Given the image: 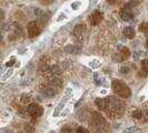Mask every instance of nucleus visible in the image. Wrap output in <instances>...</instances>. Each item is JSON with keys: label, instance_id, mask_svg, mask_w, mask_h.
Instances as JSON below:
<instances>
[{"label": "nucleus", "instance_id": "nucleus-29", "mask_svg": "<svg viewBox=\"0 0 148 133\" xmlns=\"http://www.w3.org/2000/svg\"><path fill=\"white\" fill-rule=\"evenodd\" d=\"M15 62H16V58H15V57H11V61H10V62H8L7 66H12V64H14Z\"/></svg>", "mask_w": 148, "mask_h": 133}, {"label": "nucleus", "instance_id": "nucleus-13", "mask_svg": "<svg viewBox=\"0 0 148 133\" xmlns=\"http://www.w3.org/2000/svg\"><path fill=\"white\" fill-rule=\"evenodd\" d=\"M66 100H68V98L67 96H65V99L64 100H61L60 101V103L57 105V108L55 109V112H53V117H57V115H59L60 113H61V111H62V108L65 107V103H66Z\"/></svg>", "mask_w": 148, "mask_h": 133}, {"label": "nucleus", "instance_id": "nucleus-31", "mask_svg": "<svg viewBox=\"0 0 148 133\" xmlns=\"http://www.w3.org/2000/svg\"><path fill=\"white\" fill-rule=\"evenodd\" d=\"M35 15H36V16H40V15H41V10H40L39 8H36V9H35Z\"/></svg>", "mask_w": 148, "mask_h": 133}, {"label": "nucleus", "instance_id": "nucleus-16", "mask_svg": "<svg viewBox=\"0 0 148 133\" xmlns=\"http://www.w3.org/2000/svg\"><path fill=\"white\" fill-rule=\"evenodd\" d=\"M132 69H133V64H130V63H125V64H123V66L119 68V71H120L121 74H127L130 72Z\"/></svg>", "mask_w": 148, "mask_h": 133}, {"label": "nucleus", "instance_id": "nucleus-3", "mask_svg": "<svg viewBox=\"0 0 148 133\" xmlns=\"http://www.w3.org/2000/svg\"><path fill=\"white\" fill-rule=\"evenodd\" d=\"M27 111H28V113H29L32 118H37V117L42 114V109H41L39 105H37L36 103H30L29 105H28Z\"/></svg>", "mask_w": 148, "mask_h": 133}, {"label": "nucleus", "instance_id": "nucleus-27", "mask_svg": "<svg viewBox=\"0 0 148 133\" xmlns=\"http://www.w3.org/2000/svg\"><path fill=\"white\" fill-rule=\"evenodd\" d=\"M71 94H73V89L68 88L66 90V96H67V98H69V96H71Z\"/></svg>", "mask_w": 148, "mask_h": 133}, {"label": "nucleus", "instance_id": "nucleus-21", "mask_svg": "<svg viewBox=\"0 0 148 133\" xmlns=\"http://www.w3.org/2000/svg\"><path fill=\"white\" fill-rule=\"evenodd\" d=\"M99 66H100V62H99L97 59L92 60V61H90V62H89V66H90V68H92V69L99 68Z\"/></svg>", "mask_w": 148, "mask_h": 133}, {"label": "nucleus", "instance_id": "nucleus-34", "mask_svg": "<svg viewBox=\"0 0 148 133\" xmlns=\"http://www.w3.org/2000/svg\"><path fill=\"white\" fill-rule=\"evenodd\" d=\"M65 18H66V16H65V15H62V14H61V15L59 16V18H58V21H60V20H61V19H62V20H64V19H65Z\"/></svg>", "mask_w": 148, "mask_h": 133}, {"label": "nucleus", "instance_id": "nucleus-37", "mask_svg": "<svg viewBox=\"0 0 148 133\" xmlns=\"http://www.w3.org/2000/svg\"><path fill=\"white\" fill-rule=\"evenodd\" d=\"M146 58H148V51L146 52Z\"/></svg>", "mask_w": 148, "mask_h": 133}, {"label": "nucleus", "instance_id": "nucleus-5", "mask_svg": "<svg viewBox=\"0 0 148 133\" xmlns=\"http://www.w3.org/2000/svg\"><path fill=\"white\" fill-rule=\"evenodd\" d=\"M101 20H103V15H101V12H99V11H95V12H92V14L88 17L89 23L92 24V26L98 24Z\"/></svg>", "mask_w": 148, "mask_h": 133}, {"label": "nucleus", "instance_id": "nucleus-2", "mask_svg": "<svg viewBox=\"0 0 148 133\" xmlns=\"http://www.w3.org/2000/svg\"><path fill=\"white\" fill-rule=\"evenodd\" d=\"M130 56V52L127 48H121L119 49V51L117 53H115L112 57H114V60L117 61V62H121L124 60H126L128 57Z\"/></svg>", "mask_w": 148, "mask_h": 133}, {"label": "nucleus", "instance_id": "nucleus-35", "mask_svg": "<svg viewBox=\"0 0 148 133\" xmlns=\"http://www.w3.org/2000/svg\"><path fill=\"white\" fill-rule=\"evenodd\" d=\"M108 1V3H110V5H112V3H115L117 0H107Z\"/></svg>", "mask_w": 148, "mask_h": 133}, {"label": "nucleus", "instance_id": "nucleus-20", "mask_svg": "<svg viewBox=\"0 0 148 133\" xmlns=\"http://www.w3.org/2000/svg\"><path fill=\"white\" fill-rule=\"evenodd\" d=\"M61 69L62 70H68V69H70V66H71V63H70V61H62L61 62Z\"/></svg>", "mask_w": 148, "mask_h": 133}, {"label": "nucleus", "instance_id": "nucleus-9", "mask_svg": "<svg viewBox=\"0 0 148 133\" xmlns=\"http://www.w3.org/2000/svg\"><path fill=\"white\" fill-rule=\"evenodd\" d=\"M48 81H49V86H51L57 90L61 88V86H62V81L59 77H50L48 79Z\"/></svg>", "mask_w": 148, "mask_h": 133}, {"label": "nucleus", "instance_id": "nucleus-10", "mask_svg": "<svg viewBox=\"0 0 148 133\" xmlns=\"http://www.w3.org/2000/svg\"><path fill=\"white\" fill-rule=\"evenodd\" d=\"M73 33H74V36L77 39H82L84 37V33H85V27L82 24H77L74 28Z\"/></svg>", "mask_w": 148, "mask_h": 133}, {"label": "nucleus", "instance_id": "nucleus-23", "mask_svg": "<svg viewBox=\"0 0 148 133\" xmlns=\"http://www.w3.org/2000/svg\"><path fill=\"white\" fill-rule=\"evenodd\" d=\"M138 131H139L138 126H130V128L125 129V132H138Z\"/></svg>", "mask_w": 148, "mask_h": 133}, {"label": "nucleus", "instance_id": "nucleus-7", "mask_svg": "<svg viewBox=\"0 0 148 133\" xmlns=\"http://www.w3.org/2000/svg\"><path fill=\"white\" fill-rule=\"evenodd\" d=\"M38 33H39V29H38L37 22L35 21L29 22V24H28V35H29V37L30 38L36 37Z\"/></svg>", "mask_w": 148, "mask_h": 133}, {"label": "nucleus", "instance_id": "nucleus-30", "mask_svg": "<svg viewBox=\"0 0 148 133\" xmlns=\"http://www.w3.org/2000/svg\"><path fill=\"white\" fill-rule=\"evenodd\" d=\"M133 57H134V59H135V60L140 59V58H139V54H138V51H137V52H134Z\"/></svg>", "mask_w": 148, "mask_h": 133}, {"label": "nucleus", "instance_id": "nucleus-14", "mask_svg": "<svg viewBox=\"0 0 148 133\" xmlns=\"http://www.w3.org/2000/svg\"><path fill=\"white\" fill-rule=\"evenodd\" d=\"M65 51L67 53H71V54H76V53H78V52L80 51V49L78 48V47H76L74 44H68L65 47Z\"/></svg>", "mask_w": 148, "mask_h": 133}, {"label": "nucleus", "instance_id": "nucleus-19", "mask_svg": "<svg viewBox=\"0 0 148 133\" xmlns=\"http://www.w3.org/2000/svg\"><path fill=\"white\" fill-rule=\"evenodd\" d=\"M141 69L146 74H148V59H145L141 61Z\"/></svg>", "mask_w": 148, "mask_h": 133}, {"label": "nucleus", "instance_id": "nucleus-22", "mask_svg": "<svg viewBox=\"0 0 148 133\" xmlns=\"http://www.w3.org/2000/svg\"><path fill=\"white\" fill-rule=\"evenodd\" d=\"M140 30H141V32H144V33H145V35L147 36V38H148V21L145 22L144 24H141Z\"/></svg>", "mask_w": 148, "mask_h": 133}, {"label": "nucleus", "instance_id": "nucleus-15", "mask_svg": "<svg viewBox=\"0 0 148 133\" xmlns=\"http://www.w3.org/2000/svg\"><path fill=\"white\" fill-rule=\"evenodd\" d=\"M124 36L126 38H128V39H134V37H135V30H134V28H132V27H126L124 29Z\"/></svg>", "mask_w": 148, "mask_h": 133}, {"label": "nucleus", "instance_id": "nucleus-6", "mask_svg": "<svg viewBox=\"0 0 148 133\" xmlns=\"http://www.w3.org/2000/svg\"><path fill=\"white\" fill-rule=\"evenodd\" d=\"M16 102H17L18 104H20V105H27V104H30V102H31V96H30L29 94H26V93L20 94L19 96L16 98Z\"/></svg>", "mask_w": 148, "mask_h": 133}, {"label": "nucleus", "instance_id": "nucleus-17", "mask_svg": "<svg viewBox=\"0 0 148 133\" xmlns=\"http://www.w3.org/2000/svg\"><path fill=\"white\" fill-rule=\"evenodd\" d=\"M144 113H145V111H143V110H135L133 113H132V115H133L134 119L141 120V119L144 118Z\"/></svg>", "mask_w": 148, "mask_h": 133}, {"label": "nucleus", "instance_id": "nucleus-8", "mask_svg": "<svg viewBox=\"0 0 148 133\" xmlns=\"http://www.w3.org/2000/svg\"><path fill=\"white\" fill-rule=\"evenodd\" d=\"M48 73H49V75H51V77H59L60 74L62 73V69H61L60 66L52 64L48 69Z\"/></svg>", "mask_w": 148, "mask_h": 133}, {"label": "nucleus", "instance_id": "nucleus-38", "mask_svg": "<svg viewBox=\"0 0 148 133\" xmlns=\"http://www.w3.org/2000/svg\"><path fill=\"white\" fill-rule=\"evenodd\" d=\"M146 47L148 48V40H147V42H146Z\"/></svg>", "mask_w": 148, "mask_h": 133}, {"label": "nucleus", "instance_id": "nucleus-36", "mask_svg": "<svg viewBox=\"0 0 148 133\" xmlns=\"http://www.w3.org/2000/svg\"><path fill=\"white\" fill-rule=\"evenodd\" d=\"M100 93H101V94H107L108 92H107V90H101V91H100Z\"/></svg>", "mask_w": 148, "mask_h": 133}, {"label": "nucleus", "instance_id": "nucleus-25", "mask_svg": "<svg viewBox=\"0 0 148 133\" xmlns=\"http://www.w3.org/2000/svg\"><path fill=\"white\" fill-rule=\"evenodd\" d=\"M1 118L2 119H5V118H11V114H10V112H8L7 110H5L2 113H1Z\"/></svg>", "mask_w": 148, "mask_h": 133}, {"label": "nucleus", "instance_id": "nucleus-18", "mask_svg": "<svg viewBox=\"0 0 148 133\" xmlns=\"http://www.w3.org/2000/svg\"><path fill=\"white\" fill-rule=\"evenodd\" d=\"M12 73H14V70H12V69H8L7 71L5 72V74L2 75V78H1V81H6L7 79H9V78L12 75Z\"/></svg>", "mask_w": 148, "mask_h": 133}, {"label": "nucleus", "instance_id": "nucleus-11", "mask_svg": "<svg viewBox=\"0 0 148 133\" xmlns=\"http://www.w3.org/2000/svg\"><path fill=\"white\" fill-rule=\"evenodd\" d=\"M120 17H121V19L125 20V21H130L134 18V15L132 14V11H130V8L125 7V9H124V10L121 11V14H120Z\"/></svg>", "mask_w": 148, "mask_h": 133}, {"label": "nucleus", "instance_id": "nucleus-33", "mask_svg": "<svg viewBox=\"0 0 148 133\" xmlns=\"http://www.w3.org/2000/svg\"><path fill=\"white\" fill-rule=\"evenodd\" d=\"M144 119H145L146 122H148V110L145 111V113H144Z\"/></svg>", "mask_w": 148, "mask_h": 133}, {"label": "nucleus", "instance_id": "nucleus-1", "mask_svg": "<svg viewBox=\"0 0 148 133\" xmlns=\"http://www.w3.org/2000/svg\"><path fill=\"white\" fill-rule=\"evenodd\" d=\"M112 89H114L115 93L121 98H128L130 96V89L118 80H115L112 82Z\"/></svg>", "mask_w": 148, "mask_h": 133}, {"label": "nucleus", "instance_id": "nucleus-26", "mask_svg": "<svg viewBox=\"0 0 148 133\" xmlns=\"http://www.w3.org/2000/svg\"><path fill=\"white\" fill-rule=\"evenodd\" d=\"M26 52H27V48H25V47H21V48L18 49V53H20V54H23Z\"/></svg>", "mask_w": 148, "mask_h": 133}, {"label": "nucleus", "instance_id": "nucleus-32", "mask_svg": "<svg viewBox=\"0 0 148 133\" xmlns=\"http://www.w3.org/2000/svg\"><path fill=\"white\" fill-rule=\"evenodd\" d=\"M77 132H85V133H87V132H88V130H85V128H79V129L77 130Z\"/></svg>", "mask_w": 148, "mask_h": 133}, {"label": "nucleus", "instance_id": "nucleus-4", "mask_svg": "<svg viewBox=\"0 0 148 133\" xmlns=\"http://www.w3.org/2000/svg\"><path fill=\"white\" fill-rule=\"evenodd\" d=\"M41 96L44 98H53L56 96V92H57V89H55L51 86H46L45 88H41Z\"/></svg>", "mask_w": 148, "mask_h": 133}, {"label": "nucleus", "instance_id": "nucleus-12", "mask_svg": "<svg viewBox=\"0 0 148 133\" xmlns=\"http://www.w3.org/2000/svg\"><path fill=\"white\" fill-rule=\"evenodd\" d=\"M96 105L98 107L99 110L104 111V112L107 113V111H108V102H107V99H97Z\"/></svg>", "mask_w": 148, "mask_h": 133}, {"label": "nucleus", "instance_id": "nucleus-28", "mask_svg": "<svg viewBox=\"0 0 148 133\" xmlns=\"http://www.w3.org/2000/svg\"><path fill=\"white\" fill-rule=\"evenodd\" d=\"M68 113H69V109H65V110L60 113V115H61V117H66Z\"/></svg>", "mask_w": 148, "mask_h": 133}, {"label": "nucleus", "instance_id": "nucleus-24", "mask_svg": "<svg viewBox=\"0 0 148 133\" xmlns=\"http://www.w3.org/2000/svg\"><path fill=\"white\" fill-rule=\"evenodd\" d=\"M80 5H82L80 1H75V2L71 3V9H73V10H77L78 8L80 7Z\"/></svg>", "mask_w": 148, "mask_h": 133}]
</instances>
